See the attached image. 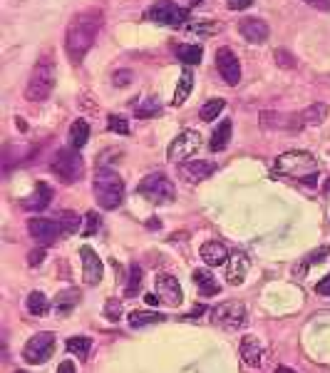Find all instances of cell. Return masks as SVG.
<instances>
[{"label": "cell", "mask_w": 330, "mask_h": 373, "mask_svg": "<svg viewBox=\"0 0 330 373\" xmlns=\"http://www.w3.org/2000/svg\"><path fill=\"white\" fill-rule=\"evenodd\" d=\"M104 27V13L99 8H87L70 20L65 30V53L72 60V65H80L84 55L90 53L97 43L99 30Z\"/></svg>", "instance_id": "obj_1"}, {"label": "cell", "mask_w": 330, "mask_h": 373, "mask_svg": "<svg viewBox=\"0 0 330 373\" xmlns=\"http://www.w3.org/2000/svg\"><path fill=\"white\" fill-rule=\"evenodd\" d=\"M273 172L281 174V177H296L303 184H316L318 174H320L316 157L305 150H291L279 155V159L273 164Z\"/></svg>", "instance_id": "obj_2"}, {"label": "cell", "mask_w": 330, "mask_h": 373, "mask_svg": "<svg viewBox=\"0 0 330 373\" xmlns=\"http://www.w3.org/2000/svg\"><path fill=\"white\" fill-rule=\"evenodd\" d=\"M92 190H95V199L102 210H117L124 199V182L110 167H99L95 179H92Z\"/></svg>", "instance_id": "obj_3"}, {"label": "cell", "mask_w": 330, "mask_h": 373, "mask_svg": "<svg viewBox=\"0 0 330 373\" xmlns=\"http://www.w3.org/2000/svg\"><path fill=\"white\" fill-rule=\"evenodd\" d=\"M55 80H58V70L55 63L50 58L40 60L38 65L33 67V75L27 80L25 87V100L27 102H45L55 90Z\"/></svg>", "instance_id": "obj_4"}, {"label": "cell", "mask_w": 330, "mask_h": 373, "mask_svg": "<svg viewBox=\"0 0 330 373\" xmlns=\"http://www.w3.org/2000/svg\"><path fill=\"white\" fill-rule=\"evenodd\" d=\"M50 170L62 184L80 182L84 174L82 155H80V150H75V147H62V150L55 152V157H52L50 162Z\"/></svg>", "instance_id": "obj_5"}, {"label": "cell", "mask_w": 330, "mask_h": 373, "mask_svg": "<svg viewBox=\"0 0 330 373\" xmlns=\"http://www.w3.org/2000/svg\"><path fill=\"white\" fill-rule=\"evenodd\" d=\"M137 192L142 196H147L149 202L154 204H169L174 202V184L169 182V177L164 172H152L139 182Z\"/></svg>", "instance_id": "obj_6"}, {"label": "cell", "mask_w": 330, "mask_h": 373, "mask_svg": "<svg viewBox=\"0 0 330 373\" xmlns=\"http://www.w3.org/2000/svg\"><path fill=\"white\" fill-rule=\"evenodd\" d=\"M201 150V135L196 130H182L172 139L167 150V159L172 164H187Z\"/></svg>", "instance_id": "obj_7"}, {"label": "cell", "mask_w": 330, "mask_h": 373, "mask_svg": "<svg viewBox=\"0 0 330 373\" xmlns=\"http://www.w3.org/2000/svg\"><path fill=\"white\" fill-rule=\"evenodd\" d=\"M211 319H214L216 326L226 328V331H241L246 326L248 314H246V304L241 302H224L211 311Z\"/></svg>", "instance_id": "obj_8"}, {"label": "cell", "mask_w": 330, "mask_h": 373, "mask_svg": "<svg viewBox=\"0 0 330 373\" xmlns=\"http://www.w3.org/2000/svg\"><path fill=\"white\" fill-rule=\"evenodd\" d=\"M147 20L152 23H159V25H169V27H179L187 23L189 10L187 8H179L172 0H156L154 5L147 8Z\"/></svg>", "instance_id": "obj_9"}, {"label": "cell", "mask_w": 330, "mask_h": 373, "mask_svg": "<svg viewBox=\"0 0 330 373\" xmlns=\"http://www.w3.org/2000/svg\"><path fill=\"white\" fill-rule=\"evenodd\" d=\"M52 354H55V336H52L50 331L35 334L33 339L25 343V348H23V359H25L27 363H33V366L45 363Z\"/></svg>", "instance_id": "obj_10"}, {"label": "cell", "mask_w": 330, "mask_h": 373, "mask_svg": "<svg viewBox=\"0 0 330 373\" xmlns=\"http://www.w3.org/2000/svg\"><path fill=\"white\" fill-rule=\"evenodd\" d=\"M216 67H219V75L224 78L226 85H239L241 82V63L233 55L231 47H219L216 50Z\"/></svg>", "instance_id": "obj_11"}, {"label": "cell", "mask_w": 330, "mask_h": 373, "mask_svg": "<svg viewBox=\"0 0 330 373\" xmlns=\"http://www.w3.org/2000/svg\"><path fill=\"white\" fill-rule=\"evenodd\" d=\"M27 231L33 236L35 242L40 244H52L62 234V227H60L58 219H45V216H33L30 222H27Z\"/></svg>", "instance_id": "obj_12"}, {"label": "cell", "mask_w": 330, "mask_h": 373, "mask_svg": "<svg viewBox=\"0 0 330 373\" xmlns=\"http://www.w3.org/2000/svg\"><path fill=\"white\" fill-rule=\"evenodd\" d=\"M156 294L162 299L164 304L169 306H179L184 302V291H182V284L179 279L172 274H156Z\"/></svg>", "instance_id": "obj_13"}, {"label": "cell", "mask_w": 330, "mask_h": 373, "mask_svg": "<svg viewBox=\"0 0 330 373\" xmlns=\"http://www.w3.org/2000/svg\"><path fill=\"white\" fill-rule=\"evenodd\" d=\"M80 259H82V279L84 284H90V286H97L102 282V259L95 254V249L92 247H82L80 249Z\"/></svg>", "instance_id": "obj_14"}, {"label": "cell", "mask_w": 330, "mask_h": 373, "mask_svg": "<svg viewBox=\"0 0 330 373\" xmlns=\"http://www.w3.org/2000/svg\"><path fill=\"white\" fill-rule=\"evenodd\" d=\"M239 33L244 35L248 43H253V45H261V43L268 40L271 27H268V23L261 20V18H244L239 23Z\"/></svg>", "instance_id": "obj_15"}, {"label": "cell", "mask_w": 330, "mask_h": 373, "mask_svg": "<svg viewBox=\"0 0 330 373\" xmlns=\"http://www.w3.org/2000/svg\"><path fill=\"white\" fill-rule=\"evenodd\" d=\"M248 267H251L248 256L244 254V251H233L231 259H228V267H226V282L231 284V286H239V284H244V282H246Z\"/></svg>", "instance_id": "obj_16"}, {"label": "cell", "mask_w": 330, "mask_h": 373, "mask_svg": "<svg viewBox=\"0 0 330 373\" xmlns=\"http://www.w3.org/2000/svg\"><path fill=\"white\" fill-rule=\"evenodd\" d=\"M50 202H52V187L45 182H40L38 187H35L33 194L25 196V199H20V207L27 212H43Z\"/></svg>", "instance_id": "obj_17"}, {"label": "cell", "mask_w": 330, "mask_h": 373, "mask_svg": "<svg viewBox=\"0 0 330 373\" xmlns=\"http://www.w3.org/2000/svg\"><path fill=\"white\" fill-rule=\"evenodd\" d=\"M199 254L207 267H221V264H228V259H231L228 249L221 242H207L199 249Z\"/></svg>", "instance_id": "obj_18"}, {"label": "cell", "mask_w": 330, "mask_h": 373, "mask_svg": "<svg viewBox=\"0 0 330 373\" xmlns=\"http://www.w3.org/2000/svg\"><path fill=\"white\" fill-rule=\"evenodd\" d=\"M239 354H241V359H244L246 366L256 368L261 363V359H263V346L259 343L256 336H244V339H241Z\"/></svg>", "instance_id": "obj_19"}, {"label": "cell", "mask_w": 330, "mask_h": 373, "mask_svg": "<svg viewBox=\"0 0 330 373\" xmlns=\"http://www.w3.org/2000/svg\"><path fill=\"white\" fill-rule=\"evenodd\" d=\"M182 172H184V177H187L189 182H201V179H207V177H211V174H214V172H216V164L199 159V162H187V164H182Z\"/></svg>", "instance_id": "obj_20"}, {"label": "cell", "mask_w": 330, "mask_h": 373, "mask_svg": "<svg viewBox=\"0 0 330 373\" xmlns=\"http://www.w3.org/2000/svg\"><path fill=\"white\" fill-rule=\"evenodd\" d=\"M191 276H194V284L199 286V294H204V296H216V294H219V284H216L214 274H211L209 269H196Z\"/></svg>", "instance_id": "obj_21"}, {"label": "cell", "mask_w": 330, "mask_h": 373, "mask_svg": "<svg viewBox=\"0 0 330 373\" xmlns=\"http://www.w3.org/2000/svg\"><path fill=\"white\" fill-rule=\"evenodd\" d=\"M298 117H300V124H303V127H316V124H320L325 117H328V105H325V102H316V105L305 107Z\"/></svg>", "instance_id": "obj_22"}, {"label": "cell", "mask_w": 330, "mask_h": 373, "mask_svg": "<svg viewBox=\"0 0 330 373\" xmlns=\"http://www.w3.org/2000/svg\"><path fill=\"white\" fill-rule=\"evenodd\" d=\"M231 120H224V122L216 127V132L211 135V142H209V150L211 152H221L226 150L228 142H231Z\"/></svg>", "instance_id": "obj_23"}, {"label": "cell", "mask_w": 330, "mask_h": 373, "mask_svg": "<svg viewBox=\"0 0 330 373\" xmlns=\"http://www.w3.org/2000/svg\"><path fill=\"white\" fill-rule=\"evenodd\" d=\"M191 90H194V75H191V70H184L182 78H179V85H176L172 105H174V107L184 105V102H187V98L191 95Z\"/></svg>", "instance_id": "obj_24"}, {"label": "cell", "mask_w": 330, "mask_h": 373, "mask_svg": "<svg viewBox=\"0 0 330 373\" xmlns=\"http://www.w3.org/2000/svg\"><path fill=\"white\" fill-rule=\"evenodd\" d=\"M90 139V124L84 122V120H75L70 127V147L75 150H82L84 144Z\"/></svg>", "instance_id": "obj_25"}, {"label": "cell", "mask_w": 330, "mask_h": 373, "mask_svg": "<svg viewBox=\"0 0 330 373\" xmlns=\"http://www.w3.org/2000/svg\"><path fill=\"white\" fill-rule=\"evenodd\" d=\"M58 222H60V227H62V234L72 236V234H78L80 227H82V216H80L78 212L65 210V212H60Z\"/></svg>", "instance_id": "obj_26"}, {"label": "cell", "mask_w": 330, "mask_h": 373, "mask_svg": "<svg viewBox=\"0 0 330 373\" xmlns=\"http://www.w3.org/2000/svg\"><path fill=\"white\" fill-rule=\"evenodd\" d=\"M78 304H80V291H75V289H70V291H60L58 299H55V311L67 316Z\"/></svg>", "instance_id": "obj_27"}, {"label": "cell", "mask_w": 330, "mask_h": 373, "mask_svg": "<svg viewBox=\"0 0 330 373\" xmlns=\"http://www.w3.org/2000/svg\"><path fill=\"white\" fill-rule=\"evenodd\" d=\"M27 311L33 316H45L50 311V299H47L43 291H33V294L27 296Z\"/></svg>", "instance_id": "obj_28"}, {"label": "cell", "mask_w": 330, "mask_h": 373, "mask_svg": "<svg viewBox=\"0 0 330 373\" xmlns=\"http://www.w3.org/2000/svg\"><path fill=\"white\" fill-rule=\"evenodd\" d=\"M162 112V102H159V98H154V95H147V98L142 100V102H137V117H156Z\"/></svg>", "instance_id": "obj_29"}, {"label": "cell", "mask_w": 330, "mask_h": 373, "mask_svg": "<svg viewBox=\"0 0 330 373\" xmlns=\"http://www.w3.org/2000/svg\"><path fill=\"white\" fill-rule=\"evenodd\" d=\"M164 314L159 311H132L130 314V324L134 328H142V326H152V324H162Z\"/></svg>", "instance_id": "obj_30"}, {"label": "cell", "mask_w": 330, "mask_h": 373, "mask_svg": "<svg viewBox=\"0 0 330 373\" xmlns=\"http://www.w3.org/2000/svg\"><path fill=\"white\" fill-rule=\"evenodd\" d=\"M201 55H204V50H201L199 45H179L176 47V58L182 60L184 65H199Z\"/></svg>", "instance_id": "obj_31"}, {"label": "cell", "mask_w": 330, "mask_h": 373, "mask_svg": "<svg viewBox=\"0 0 330 373\" xmlns=\"http://www.w3.org/2000/svg\"><path fill=\"white\" fill-rule=\"evenodd\" d=\"M90 348H92V341L87 339V336H72V339H67V351H70L72 356L87 359Z\"/></svg>", "instance_id": "obj_32"}, {"label": "cell", "mask_w": 330, "mask_h": 373, "mask_svg": "<svg viewBox=\"0 0 330 373\" xmlns=\"http://www.w3.org/2000/svg\"><path fill=\"white\" fill-rule=\"evenodd\" d=\"M224 107H226V100H221V98H216V100H209L207 105L201 107V120L204 122H214L216 117H219L221 112H224Z\"/></svg>", "instance_id": "obj_33"}, {"label": "cell", "mask_w": 330, "mask_h": 373, "mask_svg": "<svg viewBox=\"0 0 330 373\" xmlns=\"http://www.w3.org/2000/svg\"><path fill=\"white\" fill-rule=\"evenodd\" d=\"M142 282H144V274H142V269H139V264H132L130 282H127V289H124V296H137V294H139Z\"/></svg>", "instance_id": "obj_34"}, {"label": "cell", "mask_w": 330, "mask_h": 373, "mask_svg": "<svg viewBox=\"0 0 330 373\" xmlns=\"http://www.w3.org/2000/svg\"><path fill=\"white\" fill-rule=\"evenodd\" d=\"M328 256H330V247L316 249V251H313V254L308 256V259H305V262L300 264V267H296V274H298V276H305V269L311 267V264H316V262H323V259H328Z\"/></svg>", "instance_id": "obj_35"}, {"label": "cell", "mask_w": 330, "mask_h": 373, "mask_svg": "<svg viewBox=\"0 0 330 373\" xmlns=\"http://www.w3.org/2000/svg\"><path fill=\"white\" fill-rule=\"evenodd\" d=\"M189 30L204 35V38H211L221 30V23H194V25H189Z\"/></svg>", "instance_id": "obj_36"}, {"label": "cell", "mask_w": 330, "mask_h": 373, "mask_svg": "<svg viewBox=\"0 0 330 373\" xmlns=\"http://www.w3.org/2000/svg\"><path fill=\"white\" fill-rule=\"evenodd\" d=\"M87 224H84V236H92L97 234V229L102 227V216L97 214V212H87Z\"/></svg>", "instance_id": "obj_37"}, {"label": "cell", "mask_w": 330, "mask_h": 373, "mask_svg": "<svg viewBox=\"0 0 330 373\" xmlns=\"http://www.w3.org/2000/svg\"><path fill=\"white\" fill-rule=\"evenodd\" d=\"M107 124H110L112 132H119V135H130V122H127L124 117H119V115H110Z\"/></svg>", "instance_id": "obj_38"}, {"label": "cell", "mask_w": 330, "mask_h": 373, "mask_svg": "<svg viewBox=\"0 0 330 373\" xmlns=\"http://www.w3.org/2000/svg\"><path fill=\"white\" fill-rule=\"evenodd\" d=\"M104 316L110 321H119V316H122V304H119V299H110V302L104 304Z\"/></svg>", "instance_id": "obj_39"}, {"label": "cell", "mask_w": 330, "mask_h": 373, "mask_svg": "<svg viewBox=\"0 0 330 373\" xmlns=\"http://www.w3.org/2000/svg\"><path fill=\"white\" fill-rule=\"evenodd\" d=\"M45 249L40 247V249H33V251H30V254H27V264H30V267H38V264H43V259H45Z\"/></svg>", "instance_id": "obj_40"}, {"label": "cell", "mask_w": 330, "mask_h": 373, "mask_svg": "<svg viewBox=\"0 0 330 373\" xmlns=\"http://www.w3.org/2000/svg\"><path fill=\"white\" fill-rule=\"evenodd\" d=\"M316 294H320V296H330V274L325 276L323 282H318V284H316Z\"/></svg>", "instance_id": "obj_41"}, {"label": "cell", "mask_w": 330, "mask_h": 373, "mask_svg": "<svg viewBox=\"0 0 330 373\" xmlns=\"http://www.w3.org/2000/svg\"><path fill=\"white\" fill-rule=\"evenodd\" d=\"M303 3H308V5L316 8V10H323V13L330 10V0H303Z\"/></svg>", "instance_id": "obj_42"}, {"label": "cell", "mask_w": 330, "mask_h": 373, "mask_svg": "<svg viewBox=\"0 0 330 373\" xmlns=\"http://www.w3.org/2000/svg\"><path fill=\"white\" fill-rule=\"evenodd\" d=\"M251 3L253 0H226V5L231 8V10H246Z\"/></svg>", "instance_id": "obj_43"}, {"label": "cell", "mask_w": 330, "mask_h": 373, "mask_svg": "<svg viewBox=\"0 0 330 373\" xmlns=\"http://www.w3.org/2000/svg\"><path fill=\"white\" fill-rule=\"evenodd\" d=\"M132 80V75L127 70H122V72H115V80H112V82H115V85H127V82H130Z\"/></svg>", "instance_id": "obj_44"}, {"label": "cell", "mask_w": 330, "mask_h": 373, "mask_svg": "<svg viewBox=\"0 0 330 373\" xmlns=\"http://www.w3.org/2000/svg\"><path fill=\"white\" fill-rule=\"evenodd\" d=\"M207 314V306H194L191 308V311H189L187 316H184V319H189V321H196V319H201V316Z\"/></svg>", "instance_id": "obj_45"}, {"label": "cell", "mask_w": 330, "mask_h": 373, "mask_svg": "<svg viewBox=\"0 0 330 373\" xmlns=\"http://www.w3.org/2000/svg\"><path fill=\"white\" fill-rule=\"evenodd\" d=\"M276 63H281V65H285V67H291L293 65V58L285 53V50H279V53H276Z\"/></svg>", "instance_id": "obj_46"}, {"label": "cell", "mask_w": 330, "mask_h": 373, "mask_svg": "<svg viewBox=\"0 0 330 373\" xmlns=\"http://www.w3.org/2000/svg\"><path fill=\"white\" fill-rule=\"evenodd\" d=\"M58 373H75V363L72 361H62L58 368Z\"/></svg>", "instance_id": "obj_47"}, {"label": "cell", "mask_w": 330, "mask_h": 373, "mask_svg": "<svg viewBox=\"0 0 330 373\" xmlns=\"http://www.w3.org/2000/svg\"><path fill=\"white\" fill-rule=\"evenodd\" d=\"M144 299H147L149 306H154V304H159V296H154V294H147Z\"/></svg>", "instance_id": "obj_48"}, {"label": "cell", "mask_w": 330, "mask_h": 373, "mask_svg": "<svg viewBox=\"0 0 330 373\" xmlns=\"http://www.w3.org/2000/svg\"><path fill=\"white\" fill-rule=\"evenodd\" d=\"M276 373H296V371H293V368H288V366H279V371H276Z\"/></svg>", "instance_id": "obj_49"}, {"label": "cell", "mask_w": 330, "mask_h": 373, "mask_svg": "<svg viewBox=\"0 0 330 373\" xmlns=\"http://www.w3.org/2000/svg\"><path fill=\"white\" fill-rule=\"evenodd\" d=\"M191 3H201V0H191Z\"/></svg>", "instance_id": "obj_50"}, {"label": "cell", "mask_w": 330, "mask_h": 373, "mask_svg": "<svg viewBox=\"0 0 330 373\" xmlns=\"http://www.w3.org/2000/svg\"><path fill=\"white\" fill-rule=\"evenodd\" d=\"M18 373H23V371H18Z\"/></svg>", "instance_id": "obj_51"}]
</instances>
